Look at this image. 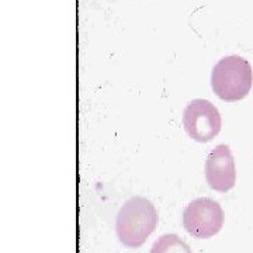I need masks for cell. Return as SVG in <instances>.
<instances>
[{
    "mask_svg": "<svg viewBox=\"0 0 253 253\" xmlns=\"http://www.w3.org/2000/svg\"><path fill=\"white\" fill-rule=\"evenodd\" d=\"M158 211L145 197H132L121 207L117 215V231L120 242L128 248H139L154 234L158 226Z\"/></svg>",
    "mask_w": 253,
    "mask_h": 253,
    "instance_id": "cell-1",
    "label": "cell"
},
{
    "mask_svg": "<svg viewBox=\"0 0 253 253\" xmlns=\"http://www.w3.org/2000/svg\"><path fill=\"white\" fill-rule=\"evenodd\" d=\"M253 84V71L248 59L239 55H229L212 69L211 86L218 97L228 103L244 100Z\"/></svg>",
    "mask_w": 253,
    "mask_h": 253,
    "instance_id": "cell-2",
    "label": "cell"
},
{
    "mask_svg": "<svg viewBox=\"0 0 253 253\" xmlns=\"http://www.w3.org/2000/svg\"><path fill=\"white\" fill-rule=\"evenodd\" d=\"M224 225V211L217 201L203 197L190 203L183 211V226L197 239L217 235Z\"/></svg>",
    "mask_w": 253,
    "mask_h": 253,
    "instance_id": "cell-3",
    "label": "cell"
},
{
    "mask_svg": "<svg viewBox=\"0 0 253 253\" xmlns=\"http://www.w3.org/2000/svg\"><path fill=\"white\" fill-rule=\"evenodd\" d=\"M221 114L208 100H191L183 113V126L191 139L210 142L221 131Z\"/></svg>",
    "mask_w": 253,
    "mask_h": 253,
    "instance_id": "cell-4",
    "label": "cell"
},
{
    "mask_svg": "<svg viewBox=\"0 0 253 253\" xmlns=\"http://www.w3.org/2000/svg\"><path fill=\"white\" fill-rule=\"evenodd\" d=\"M206 179L208 186L215 191L226 193L236 183L235 161L228 145H218L208 155L206 162Z\"/></svg>",
    "mask_w": 253,
    "mask_h": 253,
    "instance_id": "cell-5",
    "label": "cell"
},
{
    "mask_svg": "<svg viewBox=\"0 0 253 253\" xmlns=\"http://www.w3.org/2000/svg\"><path fill=\"white\" fill-rule=\"evenodd\" d=\"M151 253H193L190 246L176 234L162 235L152 246Z\"/></svg>",
    "mask_w": 253,
    "mask_h": 253,
    "instance_id": "cell-6",
    "label": "cell"
}]
</instances>
